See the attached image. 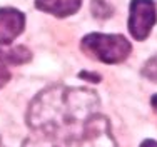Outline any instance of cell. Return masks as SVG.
<instances>
[{
	"label": "cell",
	"instance_id": "1",
	"mask_svg": "<svg viewBox=\"0 0 157 147\" xmlns=\"http://www.w3.org/2000/svg\"><path fill=\"white\" fill-rule=\"evenodd\" d=\"M97 107L99 99L92 90L55 85L32 100L27 122L33 130L70 142L84 135L85 124Z\"/></svg>",
	"mask_w": 157,
	"mask_h": 147
},
{
	"label": "cell",
	"instance_id": "2",
	"mask_svg": "<svg viewBox=\"0 0 157 147\" xmlns=\"http://www.w3.org/2000/svg\"><path fill=\"white\" fill-rule=\"evenodd\" d=\"M82 50L104 64H119L129 57L132 45L122 35L89 33L82 39Z\"/></svg>",
	"mask_w": 157,
	"mask_h": 147
},
{
	"label": "cell",
	"instance_id": "3",
	"mask_svg": "<svg viewBox=\"0 0 157 147\" xmlns=\"http://www.w3.org/2000/svg\"><path fill=\"white\" fill-rule=\"evenodd\" d=\"M157 22L155 3L152 0H132L130 2L129 32L136 40H144Z\"/></svg>",
	"mask_w": 157,
	"mask_h": 147
},
{
	"label": "cell",
	"instance_id": "4",
	"mask_svg": "<svg viewBox=\"0 0 157 147\" xmlns=\"http://www.w3.org/2000/svg\"><path fill=\"white\" fill-rule=\"evenodd\" d=\"M25 29V15L17 9H0V45H9Z\"/></svg>",
	"mask_w": 157,
	"mask_h": 147
},
{
	"label": "cell",
	"instance_id": "5",
	"mask_svg": "<svg viewBox=\"0 0 157 147\" xmlns=\"http://www.w3.org/2000/svg\"><path fill=\"white\" fill-rule=\"evenodd\" d=\"M82 0H35V7L55 17H69L80 9Z\"/></svg>",
	"mask_w": 157,
	"mask_h": 147
},
{
	"label": "cell",
	"instance_id": "6",
	"mask_svg": "<svg viewBox=\"0 0 157 147\" xmlns=\"http://www.w3.org/2000/svg\"><path fill=\"white\" fill-rule=\"evenodd\" d=\"M32 59V54L29 48L24 45H17V47L10 48V50H2L0 48V62L7 64V65H20Z\"/></svg>",
	"mask_w": 157,
	"mask_h": 147
},
{
	"label": "cell",
	"instance_id": "7",
	"mask_svg": "<svg viewBox=\"0 0 157 147\" xmlns=\"http://www.w3.org/2000/svg\"><path fill=\"white\" fill-rule=\"evenodd\" d=\"M60 139L54 137V135H48V134H42L39 132L35 137H30L24 142L22 147H62L60 145Z\"/></svg>",
	"mask_w": 157,
	"mask_h": 147
},
{
	"label": "cell",
	"instance_id": "8",
	"mask_svg": "<svg viewBox=\"0 0 157 147\" xmlns=\"http://www.w3.org/2000/svg\"><path fill=\"white\" fill-rule=\"evenodd\" d=\"M92 14L97 18H107L112 15V7L109 3H105L104 0H92Z\"/></svg>",
	"mask_w": 157,
	"mask_h": 147
},
{
	"label": "cell",
	"instance_id": "9",
	"mask_svg": "<svg viewBox=\"0 0 157 147\" xmlns=\"http://www.w3.org/2000/svg\"><path fill=\"white\" fill-rule=\"evenodd\" d=\"M142 75L152 82H157V55L145 62L144 69H142Z\"/></svg>",
	"mask_w": 157,
	"mask_h": 147
},
{
	"label": "cell",
	"instance_id": "10",
	"mask_svg": "<svg viewBox=\"0 0 157 147\" xmlns=\"http://www.w3.org/2000/svg\"><path fill=\"white\" fill-rule=\"evenodd\" d=\"M10 77H12L10 70L7 69V67H2V65H0V89H2L3 85H5L7 82L10 80Z\"/></svg>",
	"mask_w": 157,
	"mask_h": 147
},
{
	"label": "cell",
	"instance_id": "11",
	"mask_svg": "<svg viewBox=\"0 0 157 147\" xmlns=\"http://www.w3.org/2000/svg\"><path fill=\"white\" fill-rule=\"evenodd\" d=\"M140 147H157V142L152 141V139H147V141H144L140 144Z\"/></svg>",
	"mask_w": 157,
	"mask_h": 147
},
{
	"label": "cell",
	"instance_id": "12",
	"mask_svg": "<svg viewBox=\"0 0 157 147\" xmlns=\"http://www.w3.org/2000/svg\"><path fill=\"white\" fill-rule=\"evenodd\" d=\"M152 107H154L155 110H157V94H155L154 97H152Z\"/></svg>",
	"mask_w": 157,
	"mask_h": 147
},
{
	"label": "cell",
	"instance_id": "13",
	"mask_svg": "<svg viewBox=\"0 0 157 147\" xmlns=\"http://www.w3.org/2000/svg\"><path fill=\"white\" fill-rule=\"evenodd\" d=\"M0 147H3V144H2V139H0Z\"/></svg>",
	"mask_w": 157,
	"mask_h": 147
}]
</instances>
